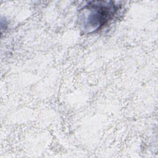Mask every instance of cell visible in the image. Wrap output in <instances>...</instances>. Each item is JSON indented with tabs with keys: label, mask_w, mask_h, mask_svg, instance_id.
Returning <instances> with one entry per match:
<instances>
[{
	"label": "cell",
	"mask_w": 158,
	"mask_h": 158,
	"mask_svg": "<svg viewBox=\"0 0 158 158\" xmlns=\"http://www.w3.org/2000/svg\"><path fill=\"white\" fill-rule=\"evenodd\" d=\"M120 8L114 1L88 2L78 12V22L80 30L86 34L99 31L110 22Z\"/></svg>",
	"instance_id": "6da1fadb"
}]
</instances>
